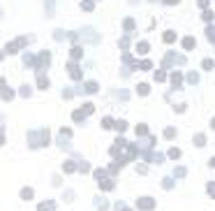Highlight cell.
<instances>
[{"instance_id":"5bb4252c","label":"cell","mask_w":215,"mask_h":211,"mask_svg":"<svg viewBox=\"0 0 215 211\" xmlns=\"http://www.w3.org/2000/svg\"><path fill=\"white\" fill-rule=\"evenodd\" d=\"M194 142H197V146H204L206 144V137H204V135H194Z\"/></svg>"},{"instance_id":"8992f818","label":"cell","mask_w":215,"mask_h":211,"mask_svg":"<svg viewBox=\"0 0 215 211\" xmlns=\"http://www.w3.org/2000/svg\"><path fill=\"white\" fill-rule=\"evenodd\" d=\"M183 49H185V51L194 49V37H185V40H183Z\"/></svg>"},{"instance_id":"2e32d148","label":"cell","mask_w":215,"mask_h":211,"mask_svg":"<svg viewBox=\"0 0 215 211\" xmlns=\"http://www.w3.org/2000/svg\"><path fill=\"white\" fill-rule=\"evenodd\" d=\"M136 91H139L141 95H148V84H139V86H136Z\"/></svg>"},{"instance_id":"603a6c76","label":"cell","mask_w":215,"mask_h":211,"mask_svg":"<svg viewBox=\"0 0 215 211\" xmlns=\"http://www.w3.org/2000/svg\"><path fill=\"white\" fill-rule=\"evenodd\" d=\"M12 98H14V91H5L3 93V100H12Z\"/></svg>"},{"instance_id":"f1b7e54d","label":"cell","mask_w":215,"mask_h":211,"mask_svg":"<svg viewBox=\"0 0 215 211\" xmlns=\"http://www.w3.org/2000/svg\"><path fill=\"white\" fill-rule=\"evenodd\" d=\"M116 128H118V130H120V132H123V130H125V128H127V123H125V121H118V123H116Z\"/></svg>"},{"instance_id":"5b68a950","label":"cell","mask_w":215,"mask_h":211,"mask_svg":"<svg viewBox=\"0 0 215 211\" xmlns=\"http://www.w3.org/2000/svg\"><path fill=\"white\" fill-rule=\"evenodd\" d=\"M30 139H33V146H39L37 144V137H35V135H30ZM42 144H49V130H42Z\"/></svg>"},{"instance_id":"ac0fdd59","label":"cell","mask_w":215,"mask_h":211,"mask_svg":"<svg viewBox=\"0 0 215 211\" xmlns=\"http://www.w3.org/2000/svg\"><path fill=\"white\" fill-rule=\"evenodd\" d=\"M125 30H134V21L132 19H125Z\"/></svg>"},{"instance_id":"e575fe53","label":"cell","mask_w":215,"mask_h":211,"mask_svg":"<svg viewBox=\"0 0 215 211\" xmlns=\"http://www.w3.org/2000/svg\"><path fill=\"white\" fill-rule=\"evenodd\" d=\"M164 3H166V5H174V3H178V0H164Z\"/></svg>"},{"instance_id":"ffe728a7","label":"cell","mask_w":215,"mask_h":211,"mask_svg":"<svg viewBox=\"0 0 215 211\" xmlns=\"http://www.w3.org/2000/svg\"><path fill=\"white\" fill-rule=\"evenodd\" d=\"M155 79H157V81H164V79H166V74L162 72V70H157V72H155Z\"/></svg>"},{"instance_id":"e0dca14e","label":"cell","mask_w":215,"mask_h":211,"mask_svg":"<svg viewBox=\"0 0 215 211\" xmlns=\"http://www.w3.org/2000/svg\"><path fill=\"white\" fill-rule=\"evenodd\" d=\"M81 7L90 12V9H93V0H83V3H81Z\"/></svg>"},{"instance_id":"6da1fadb","label":"cell","mask_w":215,"mask_h":211,"mask_svg":"<svg viewBox=\"0 0 215 211\" xmlns=\"http://www.w3.org/2000/svg\"><path fill=\"white\" fill-rule=\"evenodd\" d=\"M26 42H28L26 37H19V40H14V42H9V44H7V49H5V51H7V54H16V49H21V46H26Z\"/></svg>"},{"instance_id":"74e56055","label":"cell","mask_w":215,"mask_h":211,"mask_svg":"<svg viewBox=\"0 0 215 211\" xmlns=\"http://www.w3.org/2000/svg\"><path fill=\"white\" fill-rule=\"evenodd\" d=\"M211 125H213V130H215V119H213V123H211Z\"/></svg>"},{"instance_id":"9c48e42d","label":"cell","mask_w":215,"mask_h":211,"mask_svg":"<svg viewBox=\"0 0 215 211\" xmlns=\"http://www.w3.org/2000/svg\"><path fill=\"white\" fill-rule=\"evenodd\" d=\"M181 79H183V74H181V72H174V74H171V84H174L176 88L181 86Z\"/></svg>"},{"instance_id":"d4e9b609","label":"cell","mask_w":215,"mask_h":211,"mask_svg":"<svg viewBox=\"0 0 215 211\" xmlns=\"http://www.w3.org/2000/svg\"><path fill=\"white\" fill-rule=\"evenodd\" d=\"M63 169H65V172H74V165H72V162H65V165H63Z\"/></svg>"},{"instance_id":"ba28073f","label":"cell","mask_w":215,"mask_h":211,"mask_svg":"<svg viewBox=\"0 0 215 211\" xmlns=\"http://www.w3.org/2000/svg\"><path fill=\"white\" fill-rule=\"evenodd\" d=\"M33 195H35L33 188H23L21 190V200H33Z\"/></svg>"},{"instance_id":"44dd1931","label":"cell","mask_w":215,"mask_h":211,"mask_svg":"<svg viewBox=\"0 0 215 211\" xmlns=\"http://www.w3.org/2000/svg\"><path fill=\"white\" fill-rule=\"evenodd\" d=\"M201 65H204V70H213V61H211V58H206Z\"/></svg>"},{"instance_id":"f546056e","label":"cell","mask_w":215,"mask_h":211,"mask_svg":"<svg viewBox=\"0 0 215 211\" xmlns=\"http://www.w3.org/2000/svg\"><path fill=\"white\" fill-rule=\"evenodd\" d=\"M208 40H211V42H215V28H208Z\"/></svg>"},{"instance_id":"d590c367","label":"cell","mask_w":215,"mask_h":211,"mask_svg":"<svg viewBox=\"0 0 215 211\" xmlns=\"http://www.w3.org/2000/svg\"><path fill=\"white\" fill-rule=\"evenodd\" d=\"M3 86H5V79H3V77H0V88H3Z\"/></svg>"},{"instance_id":"7402d4cb","label":"cell","mask_w":215,"mask_h":211,"mask_svg":"<svg viewBox=\"0 0 215 211\" xmlns=\"http://www.w3.org/2000/svg\"><path fill=\"white\" fill-rule=\"evenodd\" d=\"M178 156H181V151H178V149H169V158H174V160H176Z\"/></svg>"},{"instance_id":"7c38bea8","label":"cell","mask_w":215,"mask_h":211,"mask_svg":"<svg viewBox=\"0 0 215 211\" xmlns=\"http://www.w3.org/2000/svg\"><path fill=\"white\" fill-rule=\"evenodd\" d=\"M83 56V49L81 46H74V49H72V58H81Z\"/></svg>"},{"instance_id":"8d00e7d4","label":"cell","mask_w":215,"mask_h":211,"mask_svg":"<svg viewBox=\"0 0 215 211\" xmlns=\"http://www.w3.org/2000/svg\"><path fill=\"white\" fill-rule=\"evenodd\" d=\"M211 165H213V167H215V158H213V160H211Z\"/></svg>"},{"instance_id":"d6a6232c","label":"cell","mask_w":215,"mask_h":211,"mask_svg":"<svg viewBox=\"0 0 215 211\" xmlns=\"http://www.w3.org/2000/svg\"><path fill=\"white\" fill-rule=\"evenodd\" d=\"M208 193H211V195L215 197V183H208Z\"/></svg>"},{"instance_id":"3957f363","label":"cell","mask_w":215,"mask_h":211,"mask_svg":"<svg viewBox=\"0 0 215 211\" xmlns=\"http://www.w3.org/2000/svg\"><path fill=\"white\" fill-rule=\"evenodd\" d=\"M37 84H39V88H49V79L44 77V70H37Z\"/></svg>"},{"instance_id":"7a4b0ae2","label":"cell","mask_w":215,"mask_h":211,"mask_svg":"<svg viewBox=\"0 0 215 211\" xmlns=\"http://www.w3.org/2000/svg\"><path fill=\"white\" fill-rule=\"evenodd\" d=\"M136 207L143 209V211H151V209L155 207V202L151 200V197H141V200H136Z\"/></svg>"},{"instance_id":"83f0119b","label":"cell","mask_w":215,"mask_h":211,"mask_svg":"<svg viewBox=\"0 0 215 211\" xmlns=\"http://www.w3.org/2000/svg\"><path fill=\"white\" fill-rule=\"evenodd\" d=\"M111 123H113V121L109 119V116H106V119L102 121V128H104V130H106V128H111Z\"/></svg>"},{"instance_id":"4fadbf2b","label":"cell","mask_w":215,"mask_h":211,"mask_svg":"<svg viewBox=\"0 0 215 211\" xmlns=\"http://www.w3.org/2000/svg\"><path fill=\"white\" fill-rule=\"evenodd\" d=\"M97 91V84H95V81H88L86 84V93H95Z\"/></svg>"},{"instance_id":"484cf974","label":"cell","mask_w":215,"mask_h":211,"mask_svg":"<svg viewBox=\"0 0 215 211\" xmlns=\"http://www.w3.org/2000/svg\"><path fill=\"white\" fill-rule=\"evenodd\" d=\"M204 21H213V12H211V9L204 12Z\"/></svg>"},{"instance_id":"4316f807","label":"cell","mask_w":215,"mask_h":211,"mask_svg":"<svg viewBox=\"0 0 215 211\" xmlns=\"http://www.w3.org/2000/svg\"><path fill=\"white\" fill-rule=\"evenodd\" d=\"M146 132H148L146 125H136V135H146Z\"/></svg>"},{"instance_id":"d6986e66","label":"cell","mask_w":215,"mask_h":211,"mask_svg":"<svg viewBox=\"0 0 215 211\" xmlns=\"http://www.w3.org/2000/svg\"><path fill=\"white\" fill-rule=\"evenodd\" d=\"M174 135H176V130H174V128H166V130H164V137H166V139H171Z\"/></svg>"},{"instance_id":"277c9868","label":"cell","mask_w":215,"mask_h":211,"mask_svg":"<svg viewBox=\"0 0 215 211\" xmlns=\"http://www.w3.org/2000/svg\"><path fill=\"white\" fill-rule=\"evenodd\" d=\"M67 70H69V77H72V79H81V70H79L76 63H69Z\"/></svg>"},{"instance_id":"cb8c5ba5","label":"cell","mask_w":215,"mask_h":211,"mask_svg":"<svg viewBox=\"0 0 215 211\" xmlns=\"http://www.w3.org/2000/svg\"><path fill=\"white\" fill-rule=\"evenodd\" d=\"M93 109H95V107H93L90 102H86V104H83V111H86V114H93Z\"/></svg>"},{"instance_id":"52a82bcc","label":"cell","mask_w":215,"mask_h":211,"mask_svg":"<svg viewBox=\"0 0 215 211\" xmlns=\"http://www.w3.org/2000/svg\"><path fill=\"white\" fill-rule=\"evenodd\" d=\"M113 186H116V183L109 181V179H102V181H100V188H104V190H113Z\"/></svg>"},{"instance_id":"30bf717a","label":"cell","mask_w":215,"mask_h":211,"mask_svg":"<svg viewBox=\"0 0 215 211\" xmlns=\"http://www.w3.org/2000/svg\"><path fill=\"white\" fill-rule=\"evenodd\" d=\"M136 54H148V42H139V44H136Z\"/></svg>"},{"instance_id":"4dcf8cb0","label":"cell","mask_w":215,"mask_h":211,"mask_svg":"<svg viewBox=\"0 0 215 211\" xmlns=\"http://www.w3.org/2000/svg\"><path fill=\"white\" fill-rule=\"evenodd\" d=\"M151 67H153L151 61H143V63H141V70H151Z\"/></svg>"},{"instance_id":"8fae6325","label":"cell","mask_w":215,"mask_h":211,"mask_svg":"<svg viewBox=\"0 0 215 211\" xmlns=\"http://www.w3.org/2000/svg\"><path fill=\"white\" fill-rule=\"evenodd\" d=\"M72 116H74V121L79 123V121H83V119H86V111H83V109H76V111H74Z\"/></svg>"},{"instance_id":"9a60e30c","label":"cell","mask_w":215,"mask_h":211,"mask_svg":"<svg viewBox=\"0 0 215 211\" xmlns=\"http://www.w3.org/2000/svg\"><path fill=\"white\" fill-rule=\"evenodd\" d=\"M174 40H176V35L171 33V30H169V33H164V42H166V44H171Z\"/></svg>"},{"instance_id":"836d02e7","label":"cell","mask_w":215,"mask_h":211,"mask_svg":"<svg viewBox=\"0 0 215 211\" xmlns=\"http://www.w3.org/2000/svg\"><path fill=\"white\" fill-rule=\"evenodd\" d=\"M208 5V0H199V7H206Z\"/></svg>"},{"instance_id":"1f68e13d","label":"cell","mask_w":215,"mask_h":211,"mask_svg":"<svg viewBox=\"0 0 215 211\" xmlns=\"http://www.w3.org/2000/svg\"><path fill=\"white\" fill-rule=\"evenodd\" d=\"M197 79H199V77H197V74H194V72H190V74H187V81H192V84H194V81H197Z\"/></svg>"}]
</instances>
